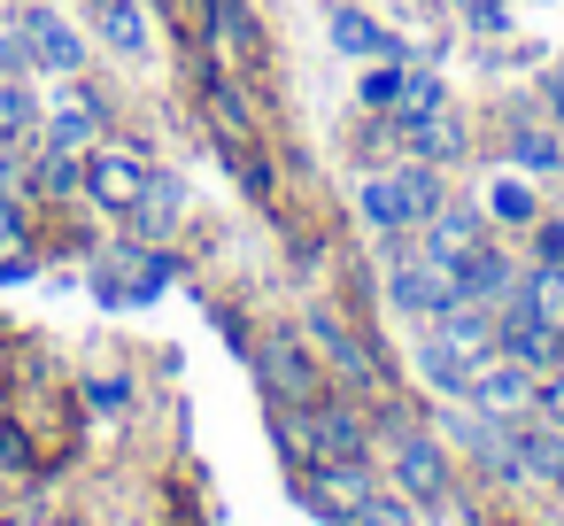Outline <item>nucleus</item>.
Returning a JSON list of instances; mask_svg holds the SVG:
<instances>
[{"label":"nucleus","instance_id":"26","mask_svg":"<svg viewBox=\"0 0 564 526\" xmlns=\"http://www.w3.org/2000/svg\"><path fill=\"white\" fill-rule=\"evenodd\" d=\"M356 101L387 117V109L402 101V71H394V63H379V71H364V86H356Z\"/></svg>","mask_w":564,"mask_h":526},{"label":"nucleus","instance_id":"14","mask_svg":"<svg viewBox=\"0 0 564 526\" xmlns=\"http://www.w3.org/2000/svg\"><path fill=\"white\" fill-rule=\"evenodd\" d=\"M387 132H394L417 163H456V155H464V125H456L448 109H433V117H387Z\"/></svg>","mask_w":564,"mask_h":526},{"label":"nucleus","instance_id":"33","mask_svg":"<svg viewBox=\"0 0 564 526\" xmlns=\"http://www.w3.org/2000/svg\"><path fill=\"white\" fill-rule=\"evenodd\" d=\"M549 117H556V125H564V63H556V71H549Z\"/></svg>","mask_w":564,"mask_h":526},{"label":"nucleus","instance_id":"18","mask_svg":"<svg viewBox=\"0 0 564 526\" xmlns=\"http://www.w3.org/2000/svg\"><path fill=\"white\" fill-rule=\"evenodd\" d=\"M333 47H340V55H356V63H394V55H402V47H394V32H379L364 9H340V17H333Z\"/></svg>","mask_w":564,"mask_h":526},{"label":"nucleus","instance_id":"19","mask_svg":"<svg viewBox=\"0 0 564 526\" xmlns=\"http://www.w3.org/2000/svg\"><path fill=\"white\" fill-rule=\"evenodd\" d=\"M94 24H101V47L148 55V9H140V0H94Z\"/></svg>","mask_w":564,"mask_h":526},{"label":"nucleus","instance_id":"3","mask_svg":"<svg viewBox=\"0 0 564 526\" xmlns=\"http://www.w3.org/2000/svg\"><path fill=\"white\" fill-rule=\"evenodd\" d=\"M286 433H294V457H310V464H356V457H371V418L356 402H333V395L302 402Z\"/></svg>","mask_w":564,"mask_h":526},{"label":"nucleus","instance_id":"24","mask_svg":"<svg viewBox=\"0 0 564 526\" xmlns=\"http://www.w3.org/2000/svg\"><path fill=\"white\" fill-rule=\"evenodd\" d=\"M78 186H86V163H78L70 148H47V155H40V194L63 202V194H78Z\"/></svg>","mask_w":564,"mask_h":526},{"label":"nucleus","instance_id":"17","mask_svg":"<svg viewBox=\"0 0 564 526\" xmlns=\"http://www.w3.org/2000/svg\"><path fill=\"white\" fill-rule=\"evenodd\" d=\"M471 364H479V356H464V348H448V341L417 333V372H425V387H433V395L464 402V387H471Z\"/></svg>","mask_w":564,"mask_h":526},{"label":"nucleus","instance_id":"10","mask_svg":"<svg viewBox=\"0 0 564 526\" xmlns=\"http://www.w3.org/2000/svg\"><path fill=\"white\" fill-rule=\"evenodd\" d=\"M379 495V480H371V457H356V464H310V503L333 518V526H348L364 503Z\"/></svg>","mask_w":564,"mask_h":526},{"label":"nucleus","instance_id":"21","mask_svg":"<svg viewBox=\"0 0 564 526\" xmlns=\"http://www.w3.org/2000/svg\"><path fill=\"white\" fill-rule=\"evenodd\" d=\"M209 47H217V63H240V55L256 47V32H248V9H240V0H209Z\"/></svg>","mask_w":564,"mask_h":526},{"label":"nucleus","instance_id":"6","mask_svg":"<svg viewBox=\"0 0 564 526\" xmlns=\"http://www.w3.org/2000/svg\"><path fill=\"white\" fill-rule=\"evenodd\" d=\"M387 472H394V495H410L417 511H441V503H448V441H441V433L402 426V441H394Z\"/></svg>","mask_w":564,"mask_h":526},{"label":"nucleus","instance_id":"16","mask_svg":"<svg viewBox=\"0 0 564 526\" xmlns=\"http://www.w3.org/2000/svg\"><path fill=\"white\" fill-rule=\"evenodd\" d=\"M24 40H32V63H40V71H78V63H86V40H78L55 9H32V17H24Z\"/></svg>","mask_w":564,"mask_h":526},{"label":"nucleus","instance_id":"30","mask_svg":"<svg viewBox=\"0 0 564 526\" xmlns=\"http://www.w3.org/2000/svg\"><path fill=\"white\" fill-rule=\"evenodd\" d=\"M533 256L549 271H564V217H533Z\"/></svg>","mask_w":564,"mask_h":526},{"label":"nucleus","instance_id":"7","mask_svg":"<svg viewBox=\"0 0 564 526\" xmlns=\"http://www.w3.org/2000/svg\"><path fill=\"white\" fill-rule=\"evenodd\" d=\"M148 179H155V163L140 155V148H94L86 155V194H94V210H132L140 194H148Z\"/></svg>","mask_w":564,"mask_h":526},{"label":"nucleus","instance_id":"8","mask_svg":"<svg viewBox=\"0 0 564 526\" xmlns=\"http://www.w3.org/2000/svg\"><path fill=\"white\" fill-rule=\"evenodd\" d=\"M178 233H186V186H178L171 171H155L148 194L124 210V240H140V248H171Z\"/></svg>","mask_w":564,"mask_h":526},{"label":"nucleus","instance_id":"20","mask_svg":"<svg viewBox=\"0 0 564 526\" xmlns=\"http://www.w3.org/2000/svg\"><path fill=\"white\" fill-rule=\"evenodd\" d=\"M32 140H40V101H32V86L0 78V148H32Z\"/></svg>","mask_w":564,"mask_h":526},{"label":"nucleus","instance_id":"15","mask_svg":"<svg viewBox=\"0 0 564 526\" xmlns=\"http://www.w3.org/2000/svg\"><path fill=\"white\" fill-rule=\"evenodd\" d=\"M40 132H47V148H94V132H101V101H94L86 86H63L55 109L40 117Z\"/></svg>","mask_w":564,"mask_h":526},{"label":"nucleus","instance_id":"29","mask_svg":"<svg viewBox=\"0 0 564 526\" xmlns=\"http://www.w3.org/2000/svg\"><path fill=\"white\" fill-rule=\"evenodd\" d=\"M525 294H533V302L564 325V271H549V264H541V271H525Z\"/></svg>","mask_w":564,"mask_h":526},{"label":"nucleus","instance_id":"4","mask_svg":"<svg viewBox=\"0 0 564 526\" xmlns=\"http://www.w3.org/2000/svg\"><path fill=\"white\" fill-rule=\"evenodd\" d=\"M495 356H510V364H525V372L541 379L549 364H564V325L518 287V294L495 310Z\"/></svg>","mask_w":564,"mask_h":526},{"label":"nucleus","instance_id":"9","mask_svg":"<svg viewBox=\"0 0 564 526\" xmlns=\"http://www.w3.org/2000/svg\"><path fill=\"white\" fill-rule=\"evenodd\" d=\"M533 402V372L510 364V356H479L471 364V387H464V410H487V418H518Z\"/></svg>","mask_w":564,"mask_h":526},{"label":"nucleus","instance_id":"25","mask_svg":"<svg viewBox=\"0 0 564 526\" xmlns=\"http://www.w3.org/2000/svg\"><path fill=\"white\" fill-rule=\"evenodd\" d=\"M510 155H518V171H564L556 132H518V140H510Z\"/></svg>","mask_w":564,"mask_h":526},{"label":"nucleus","instance_id":"5","mask_svg":"<svg viewBox=\"0 0 564 526\" xmlns=\"http://www.w3.org/2000/svg\"><path fill=\"white\" fill-rule=\"evenodd\" d=\"M387 302H394L410 325H425L433 310H448V302H456V271H448L441 256H425V248L387 256Z\"/></svg>","mask_w":564,"mask_h":526},{"label":"nucleus","instance_id":"11","mask_svg":"<svg viewBox=\"0 0 564 526\" xmlns=\"http://www.w3.org/2000/svg\"><path fill=\"white\" fill-rule=\"evenodd\" d=\"M518 287H525V271H518V256H502L495 240H487V248H471V256L456 264V294H464V302H479V310H502Z\"/></svg>","mask_w":564,"mask_h":526},{"label":"nucleus","instance_id":"1","mask_svg":"<svg viewBox=\"0 0 564 526\" xmlns=\"http://www.w3.org/2000/svg\"><path fill=\"white\" fill-rule=\"evenodd\" d=\"M441 202H448V194H441V163H417V155H410L402 171H371V179L356 186V217H364L371 233H387V240H394V233H417Z\"/></svg>","mask_w":564,"mask_h":526},{"label":"nucleus","instance_id":"28","mask_svg":"<svg viewBox=\"0 0 564 526\" xmlns=\"http://www.w3.org/2000/svg\"><path fill=\"white\" fill-rule=\"evenodd\" d=\"M533 418H549V426H564V364H549V372L533 379Z\"/></svg>","mask_w":564,"mask_h":526},{"label":"nucleus","instance_id":"23","mask_svg":"<svg viewBox=\"0 0 564 526\" xmlns=\"http://www.w3.org/2000/svg\"><path fill=\"white\" fill-rule=\"evenodd\" d=\"M433 109H448V86L433 71H402V101L387 117H433Z\"/></svg>","mask_w":564,"mask_h":526},{"label":"nucleus","instance_id":"31","mask_svg":"<svg viewBox=\"0 0 564 526\" xmlns=\"http://www.w3.org/2000/svg\"><path fill=\"white\" fill-rule=\"evenodd\" d=\"M456 9H464V24H471V32H502V24H510L502 0H456Z\"/></svg>","mask_w":564,"mask_h":526},{"label":"nucleus","instance_id":"34","mask_svg":"<svg viewBox=\"0 0 564 526\" xmlns=\"http://www.w3.org/2000/svg\"><path fill=\"white\" fill-rule=\"evenodd\" d=\"M0 395H9V341H0Z\"/></svg>","mask_w":564,"mask_h":526},{"label":"nucleus","instance_id":"2","mask_svg":"<svg viewBox=\"0 0 564 526\" xmlns=\"http://www.w3.org/2000/svg\"><path fill=\"white\" fill-rule=\"evenodd\" d=\"M256 379H263V395H271L279 410H302V402L333 395L317 341H310V333H294V325H271V333L256 341Z\"/></svg>","mask_w":564,"mask_h":526},{"label":"nucleus","instance_id":"27","mask_svg":"<svg viewBox=\"0 0 564 526\" xmlns=\"http://www.w3.org/2000/svg\"><path fill=\"white\" fill-rule=\"evenodd\" d=\"M348 526H417V503H410V495H371Z\"/></svg>","mask_w":564,"mask_h":526},{"label":"nucleus","instance_id":"22","mask_svg":"<svg viewBox=\"0 0 564 526\" xmlns=\"http://www.w3.org/2000/svg\"><path fill=\"white\" fill-rule=\"evenodd\" d=\"M487 217L533 233V217H541V210H533V186H525V179H495V186H487Z\"/></svg>","mask_w":564,"mask_h":526},{"label":"nucleus","instance_id":"12","mask_svg":"<svg viewBox=\"0 0 564 526\" xmlns=\"http://www.w3.org/2000/svg\"><path fill=\"white\" fill-rule=\"evenodd\" d=\"M417 248H425V256H441V264L456 271L471 248H487V210H448V202H441V210L417 225Z\"/></svg>","mask_w":564,"mask_h":526},{"label":"nucleus","instance_id":"32","mask_svg":"<svg viewBox=\"0 0 564 526\" xmlns=\"http://www.w3.org/2000/svg\"><path fill=\"white\" fill-rule=\"evenodd\" d=\"M86 402H94V410H124V402H132V379H94Z\"/></svg>","mask_w":564,"mask_h":526},{"label":"nucleus","instance_id":"13","mask_svg":"<svg viewBox=\"0 0 564 526\" xmlns=\"http://www.w3.org/2000/svg\"><path fill=\"white\" fill-rule=\"evenodd\" d=\"M310 333H317V356H333V372H340L348 387H371V395L387 387V379H379V356H371V348H364L333 310H310Z\"/></svg>","mask_w":564,"mask_h":526}]
</instances>
